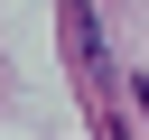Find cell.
<instances>
[{
  "label": "cell",
  "instance_id": "obj_1",
  "mask_svg": "<svg viewBox=\"0 0 149 140\" xmlns=\"http://www.w3.org/2000/svg\"><path fill=\"white\" fill-rule=\"evenodd\" d=\"M56 19H65V56H74V75L84 84H102V28H93V0H56Z\"/></svg>",
  "mask_w": 149,
  "mask_h": 140
},
{
  "label": "cell",
  "instance_id": "obj_2",
  "mask_svg": "<svg viewBox=\"0 0 149 140\" xmlns=\"http://www.w3.org/2000/svg\"><path fill=\"white\" fill-rule=\"evenodd\" d=\"M140 121H149V84H140Z\"/></svg>",
  "mask_w": 149,
  "mask_h": 140
}]
</instances>
